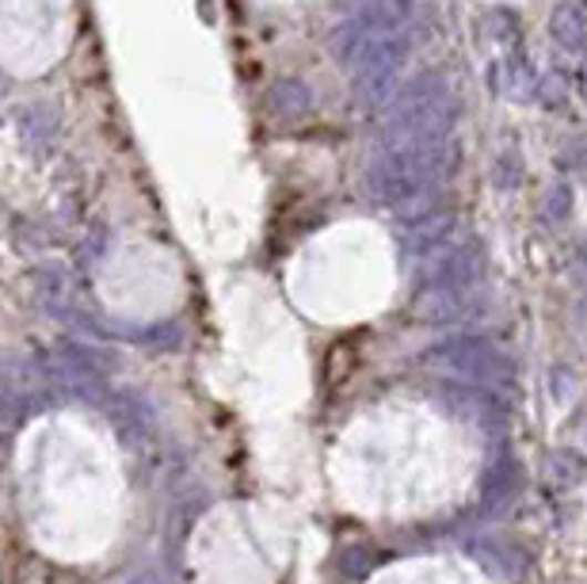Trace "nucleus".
<instances>
[{
    "instance_id": "f257e3e1",
    "label": "nucleus",
    "mask_w": 587,
    "mask_h": 584,
    "mask_svg": "<svg viewBox=\"0 0 587 584\" xmlns=\"http://www.w3.org/2000/svg\"><path fill=\"white\" fill-rule=\"evenodd\" d=\"M457 168V145L439 142V145H390L378 153L367 168V192L374 203L401 211L412 199L428 192H439Z\"/></svg>"
},
{
    "instance_id": "f03ea898",
    "label": "nucleus",
    "mask_w": 587,
    "mask_h": 584,
    "mask_svg": "<svg viewBox=\"0 0 587 584\" xmlns=\"http://www.w3.org/2000/svg\"><path fill=\"white\" fill-rule=\"evenodd\" d=\"M424 363L439 367L446 375H457L465 382H477V386H496L504 382L512 363L507 356L485 337H446L439 344H431L424 351Z\"/></svg>"
},
{
    "instance_id": "7ed1b4c3",
    "label": "nucleus",
    "mask_w": 587,
    "mask_h": 584,
    "mask_svg": "<svg viewBox=\"0 0 587 584\" xmlns=\"http://www.w3.org/2000/svg\"><path fill=\"white\" fill-rule=\"evenodd\" d=\"M409 54H412V42L404 31H390L378 39V47L370 50V58L362 62L356 73V92L362 103H370V107H385L390 96L397 92V81H401L404 65H409Z\"/></svg>"
},
{
    "instance_id": "20e7f679",
    "label": "nucleus",
    "mask_w": 587,
    "mask_h": 584,
    "mask_svg": "<svg viewBox=\"0 0 587 584\" xmlns=\"http://www.w3.org/2000/svg\"><path fill=\"white\" fill-rule=\"evenodd\" d=\"M549 39L560 54L587 58V0H557L549 12Z\"/></svg>"
},
{
    "instance_id": "39448f33",
    "label": "nucleus",
    "mask_w": 587,
    "mask_h": 584,
    "mask_svg": "<svg viewBox=\"0 0 587 584\" xmlns=\"http://www.w3.org/2000/svg\"><path fill=\"white\" fill-rule=\"evenodd\" d=\"M267 107H271V115L294 123V119H306L309 111H313V92H309L298 76H282V81H275L271 89H267Z\"/></svg>"
},
{
    "instance_id": "423d86ee",
    "label": "nucleus",
    "mask_w": 587,
    "mask_h": 584,
    "mask_svg": "<svg viewBox=\"0 0 587 584\" xmlns=\"http://www.w3.org/2000/svg\"><path fill=\"white\" fill-rule=\"evenodd\" d=\"M416 4L420 0H362L356 12L378 31H404L416 16Z\"/></svg>"
},
{
    "instance_id": "0eeeda50",
    "label": "nucleus",
    "mask_w": 587,
    "mask_h": 584,
    "mask_svg": "<svg viewBox=\"0 0 587 584\" xmlns=\"http://www.w3.org/2000/svg\"><path fill=\"white\" fill-rule=\"evenodd\" d=\"M557 168L560 172H587V134H573L557 150Z\"/></svg>"
},
{
    "instance_id": "6e6552de",
    "label": "nucleus",
    "mask_w": 587,
    "mask_h": 584,
    "mask_svg": "<svg viewBox=\"0 0 587 584\" xmlns=\"http://www.w3.org/2000/svg\"><path fill=\"white\" fill-rule=\"evenodd\" d=\"M568 211H573V187H568V184H554L546 192V218L549 222H560Z\"/></svg>"
},
{
    "instance_id": "1a4fd4ad",
    "label": "nucleus",
    "mask_w": 587,
    "mask_h": 584,
    "mask_svg": "<svg viewBox=\"0 0 587 584\" xmlns=\"http://www.w3.org/2000/svg\"><path fill=\"white\" fill-rule=\"evenodd\" d=\"M523 180V161H519V153H500V161H496V184L500 187H515Z\"/></svg>"
},
{
    "instance_id": "9d476101",
    "label": "nucleus",
    "mask_w": 587,
    "mask_h": 584,
    "mask_svg": "<svg viewBox=\"0 0 587 584\" xmlns=\"http://www.w3.org/2000/svg\"><path fill=\"white\" fill-rule=\"evenodd\" d=\"M126 584H164V581H161L157 570H142V573H134V577L126 581Z\"/></svg>"
}]
</instances>
